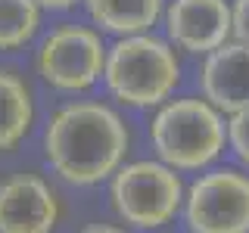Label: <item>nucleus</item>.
Returning <instances> with one entry per match:
<instances>
[{
	"mask_svg": "<svg viewBox=\"0 0 249 233\" xmlns=\"http://www.w3.org/2000/svg\"><path fill=\"white\" fill-rule=\"evenodd\" d=\"M131 131L103 100H72L47 118L44 159L56 177L72 186L103 183L124 165Z\"/></svg>",
	"mask_w": 249,
	"mask_h": 233,
	"instance_id": "nucleus-1",
	"label": "nucleus"
},
{
	"mask_svg": "<svg viewBox=\"0 0 249 233\" xmlns=\"http://www.w3.org/2000/svg\"><path fill=\"white\" fill-rule=\"evenodd\" d=\"M103 84L109 97L131 109H156L181 84V56L168 37L153 31L115 37L106 50Z\"/></svg>",
	"mask_w": 249,
	"mask_h": 233,
	"instance_id": "nucleus-2",
	"label": "nucleus"
},
{
	"mask_svg": "<svg viewBox=\"0 0 249 233\" xmlns=\"http://www.w3.org/2000/svg\"><path fill=\"white\" fill-rule=\"evenodd\" d=\"M150 146L175 171H206L228 146V115L206 97L165 100L150 118Z\"/></svg>",
	"mask_w": 249,
	"mask_h": 233,
	"instance_id": "nucleus-3",
	"label": "nucleus"
},
{
	"mask_svg": "<svg viewBox=\"0 0 249 233\" xmlns=\"http://www.w3.org/2000/svg\"><path fill=\"white\" fill-rule=\"evenodd\" d=\"M187 186L181 171L159 159H134L109 177V202L124 224L137 230H159L184 208Z\"/></svg>",
	"mask_w": 249,
	"mask_h": 233,
	"instance_id": "nucleus-4",
	"label": "nucleus"
},
{
	"mask_svg": "<svg viewBox=\"0 0 249 233\" xmlns=\"http://www.w3.org/2000/svg\"><path fill=\"white\" fill-rule=\"evenodd\" d=\"M106 50L100 28L62 22L41 37L35 50V72L59 93H84L103 81Z\"/></svg>",
	"mask_w": 249,
	"mask_h": 233,
	"instance_id": "nucleus-5",
	"label": "nucleus"
},
{
	"mask_svg": "<svg viewBox=\"0 0 249 233\" xmlns=\"http://www.w3.org/2000/svg\"><path fill=\"white\" fill-rule=\"evenodd\" d=\"M190 233H249V171L206 168L184 193Z\"/></svg>",
	"mask_w": 249,
	"mask_h": 233,
	"instance_id": "nucleus-6",
	"label": "nucleus"
},
{
	"mask_svg": "<svg viewBox=\"0 0 249 233\" xmlns=\"http://www.w3.org/2000/svg\"><path fill=\"white\" fill-rule=\"evenodd\" d=\"M162 25L175 50L206 56L233 37L231 0H168Z\"/></svg>",
	"mask_w": 249,
	"mask_h": 233,
	"instance_id": "nucleus-7",
	"label": "nucleus"
},
{
	"mask_svg": "<svg viewBox=\"0 0 249 233\" xmlns=\"http://www.w3.org/2000/svg\"><path fill=\"white\" fill-rule=\"evenodd\" d=\"M59 221V196L35 171L0 181V233H53Z\"/></svg>",
	"mask_w": 249,
	"mask_h": 233,
	"instance_id": "nucleus-8",
	"label": "nucleus"
},
{
	"mask_svg": "<svg viewBox=\"0 0 249 233\" xmlns=\"http://www.w3.org/2000/svg\"><path fill=\"white\" fill-rule=\"evenodd\" d=\"M199 90L221 115L249 106V47L231 37L218 50L206 53L199 66Z\"/></svg>",
	"mask_w": 249,
	"mask_h": 233,
	"instance_id": "nucleus-9",
	"label": "nucleus"
},
{
	"mask_svg": "<svg viewBox=\"0 0 249 233\" xmlns=\"http://www.w3.org/2000/svg\"><path fill=\"white\" fill-rule=\"evenodd\" d=\"M84 10L100 31L128 37L153 31L165 13V0H84Z\"/></svg>",
	"mask_w": 249,
	"mask_h": 233,
	"instance_id": "nucleus-10",
	"label": "nucleus"
},
{
	"mask_svg": "<svg viewBox=\"0 0 249 233\" xmlns=\"http://www.w3.org/2000/svg\"><path fill=\"white\" fill-rule=\"evenodd\" d=\"M35 124V93L22 75L0 68V152H10Z\"/></svg>",
	"mask_w": 249,
	"mask_h": 233,
	"instance_id": "nucleus-11",
	"label": "nucleus"
},
{
	"mask_svg": "<svg viewBox=\"0 0 249 233\" xmlns=\"http://www.w3.org/2000/svg\"><path fill=\"white\" fill-rule=\"evenodd\" d=\"M44 10L37 0H0V53L22 50L41 31Z\"/></svg>",
	"mask_w": 249,
	"mask_h": 233,
	"instance_id": "nucleus-12",
	"label": "nucleus"
},
{
	"mask_svg": "<svg viewBox=\"0 0 249 233\" xmlns=\"http://www.w3.org/2000/svg\"><path fill=\"white\" fill-rule=\"evenodd\" d=\"M228 150L249 171V106L228 115Z\"/></svg>",
	"mask_w": 249,
	"mask_h": 233,
	"instance_id": "nucleus-13",
	"label": "nucleus"
},
{
	"mask_svg": "<svg viewBox=\"0 0 249 233\" xmlns=\"http://www.w3.org/2000/svg\"><path fill=\"white\" fill-rule=\"evenodd\" d=\"M231 22H233V41L249 47V0H231Z\"/></svg>",
	"mask_w": 249,
	"mask_h": 233,
	"instance_id": "nucleus-14",
	"label": "nucleus"
},
{
	"mask_svg": "<svg viewBox=\"0 0 249 233\" xmlns=\"http://www.w3.org/2000/svg\"><path fill=\"white\" fill-rule=\"evenodd\" d=\"M75 3H84V0H37V6H41V10H56V13L72 10Z\"/></svg>",
	"mask_w": 249,
	"mask_h": 233,
	"instance_id": "nucleus-15",
	"label": "nucleus"
},
{
	"mask_svg": "<svg viewBox=\"0 0 249 233\" xmlns=\"http://www.w3.org/2000/svg\"><path fill=\"white\" fill-rule=\"evenodd\" d=\"M81 233H124V230L115 227V224H90V227H84Z\"/></svg>",
	"mask_w": 249,
	"mask_h": 233,
	"instance_id": "nucleus-16",
	"label": "nucleus"
}]
</instances>
